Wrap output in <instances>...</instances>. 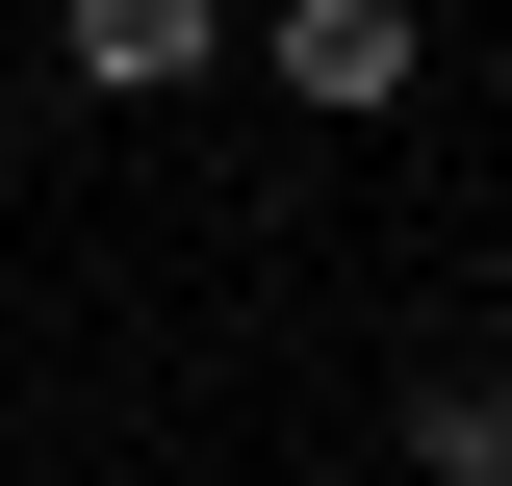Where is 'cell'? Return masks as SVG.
Here are the masks:
<instances>
[{
	"label": "cell",
	"mask_w": 512,
	"mask_h": 486,
	"mask_svg": "<svg viewBox=\"0 0 512 486\" xmlns=\"http://www.w3.org/2000/svg\"><path fill=\"white\" fill-rule=\"evenodd\" d=\"M410 52H436L410 0H282V103H333V128H384V103H410Z\"/></svg>",
	"instance_id": "cell-1"
},
{
	"label": "cell",
	"mask_w": 512,
	"mask_h": 486,
	"mask_svg": "<svg viewBox=\"0 0 512 486\" xmlns=\"http://www.w3.org/2000/svg\"><path fill=\"white\" fill-rule=\"evenodd\" d=\"M52 52L103 77V103H180V77L231 52V0H52Z\"/></svg>",
	"instance_id": "cell-2"
},
{
	"label": "cell",
	"mask_w": 512,
	"mask_h": 486,
	"mask_svg": "<svg viewBox=\"0 0 512 486\" xmlns=\"http://www.w3.org/2000/svg\"><path fill=\"white\" fill-rule=\"evenodd\" d=\"M410 486H512V359H436V384H410Z\"/></svg>",
	"instance_id": "cell-3"
}]
</instances>
